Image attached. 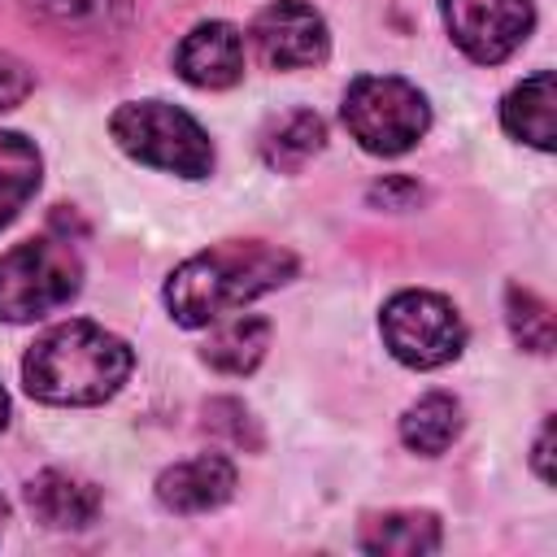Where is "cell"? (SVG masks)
<instances>
[{
  "label": "cell",
  "mask_w": 557,
  "mask_h": 557,
  "mask_svg": "<svg viewBox=\"0 0 557 557\" xmlns=\"http://www.w3.org/2000/svg\"><path fill=\"white\" fill-rule=\"evenodd\" d=\"M292 274L296 257L287 248L261 239H226L174 265V274L165 278V309L178 326H213L248 300L283 287Z\"/></svg>",
  "instance_id": "6da1fadb"
},
{
  "label": "cell",
  "mask_w": 557,
  "mask_h": 557,
  "mask_svg": "<svg viewBox=\"0 0 557 557\" xmlns=\"http://www.w3.org/2000/svg\"><path fill=\"white\" fill-rule=\"evenodd\" d=\"M131 366L135 352L126 348V339L74 318L30 344L22 361V383L44 405H104L126 383Z\"/></svg>",
  "instance_id": "7a4b0ae2"
},
{
  "label": "cell",
  "mask_w": 557,
  "mask_h": 557,
  "mask_svg": "<svg viewBox=\"0 0 557 557\" xmlns=\"http://www.w3.org/2000/svg\"><path fill=\"white\" fill-rule=\"evenodd\" d=\"M109 135L139 165L170 170L183 178H205L213 170V144H209L205 126L165 100H131V104L113 109Z\"/></svg>",
  "instance_id": "3957f363"
},
{
  "label": "cell",
  "mask_w": 557,
  "mask_h": 557,
  "mask_svg": "<svg viewBox=\"0 0 557 557\" xmlns=\"http://www.w3.org/2000/svg\"><path fill=\"white\" fill-rule=\"evenodd\" d=\"M83 287V261L70 239L39 235L13 244L0 257V318L4 322H35L61 305H70Z\"/></svg>",
  "instance_id": "277c9868"
},
{
  "label": "cell",
  "mask_w": 557,
  "mask_h": 557,
  "mask_svg": "<svg viewBox=\"0 0 557 557\" xmlns=\"http://www.w3.org/2000/svg\"><path fill=\"white\" fill-rule=\"evenodd\" d=\"M344 126L366 152L400 157L426 135L431 104L413 83L396 74H361L344 91Z\"/></svg>",
  "instance_id": "5b68a950"
},
{
  "label": "cell",
  "mask_w": 557,
  "mask_h": 557,
  "mask_svg": "<svg viewBox=\"0 0 557 557\" xmlns=\"http://www.w3.org/2000/svg\"><path fill=\"white\" fill-rule=\"evenodd\" d=\"M379 326H383L387 352L400 366H413V370L448 366L466 344V322L453 309V300L440 296V292H422V287L396 292L383 305Z\"/></svg>",
  "instance_id": "8992f818"
},
{
  "label": "cell",
  "mask_w": 557,
  "mask_h": 557,
  "mask_svg": "<svg viewBox=\"0 0 557 557\" xmlns=\"http://www.w3.org/2000/svg\"><path fill=\"white\" fill-rule=\"evenodd\" d=\"M440 9L453 44L479 65L505 61L535 26L531 0H440Z\"/></svg>",
  "instance_id": "52a82bcc"
},
{
  "label": "cell",
  "mask_w": 557,
  "mask_h": 557,
  "mask_svg": "<svg viewBox=\"0 0 557 557\" xmlns=\"http://www.w3.org/2000/svg\"><path fill=\"white\" fill-rule=\"evenodd\" d=\"M248 35H252L261 65L270 70H309V65H322L331 52L326 22L305 0H270L252 17Z\"/></svg>",
  "instance_id": "ba28073f"
},
{
  "label": "cell",
  "mask_w": 557,
  "mask_h": 557,
  "mask_svg": "<svg viewBox=\"0 0 557 557\" xmlns=\"http://www.w3.org/2000/svg\"><path fill=\"white\" fill-rule=\"evenodd\" d=\"M174 70L200 91H222L244 78V35L231 22H200L174 48Z\"/></svg>",
  "instance_id": "9c48e42d"
},
{
  "label": "cell",
  "mask_w": 557,
  "mask_h": 557,
  "mask_svg": "<svg viewBox=\"0 0 557 557\" xmlns=\"http://www.w3.org/2000/svg\"><path fill=\"white\" fill-rule=\"evenodd\" d=\"M235 496V466L222 453H200L174 461L157 479V500L170 513H209Z\"/></svg>",
  "instance_id": "30bf717a"
},
{
  "label": "cell",
  "mask_w": 557,
  "mask_h": 557,
  "mask_svg": "<svg viewBox=\"0 0 557 557\" xmlns=\"http://www.w3.org/2000/svg\"><path fill=\"white\" fill-rule=\"evenodd\" d=\"M26 505L52 531H83L100 513V492H96V483H87L70 470H39L26 483Z\"/></svg>",
  "instance_id": "8fae6325"
},
{
  "label": "cell",
  "mask_w": 557,
  "mask_h": 557,
  "mask_svg": "<svg viewBox=\"0 0 557 557\" xmlns=\"http://www.w3.org/2000/svg\"><path fill=\"white\" fill-rule=\"evenodd\" d=\"M553 117H557V78H553L548 70L522 78V83L505 96V104H500V122H505V131H509L513 139L540 148V152H548L553 139H557Z\"/></svg>",
  "instance_id": "7c38bea8"
},
{
  "label": "cell",
  "mask_w": 557,
  "mask_h": 557,
  "mask_svg": "<svg viewBox=\"0 0 557 557\" xmlns=\"http://www.w3.org/2000/svg\"><path fill=\"white\" fill-rule=\"evenodd\" d=\"M361 548L379 557H422L440 548V518L431 509H387L361 522Z\"/></svg>",
  "instance_id": "4fadbf2b"
},
{
  "label": "cell",
  "mask_w": 557,
  "mask_h": 557,
  "mask_svg": "<svg viewBox=\"0 0 557 557\" xmlns=\"http://www.w3.org/2000/svg\"><path fill=\"white\" fill-rule=\"evenodd\" d=\"M466 426V413H461V400L448 396V392H426L422 400H413L400 418V440L405 448L422 453V457H440L457 444Z\"/></svg>",
  "instance_id": "5bb4252c"
},
{
  "label": "cell",
  "mask_w": 557,
  "mask_h": 557,
  "mask_svg": "<svg viewBox=\"0 0 557 557\" xmlns=\"http://www.w3.org/2000/svg\"><path fill=\"white\" fill-rule=\"evenodd\" d=\"M326 148V122L318 117V113H309V109H292L287 117H278L265 135H261V157H265V165L270 170H278V174H292V170H300L313 152H322Z\"/></svg>",
  "instance_id": "9a60e30c"
},
{
  "label": "cell",
  "mask_w": 557,
  "mask_h": 557,
  "mask_svg": "<svg viewBox=\"0 0 557 557\" xmlns=\"http://www.w3.org/2000/svg\"><path fill=\"white\" fill-rule=\"evenodd\" d=\"M265 348H270V322L239 313V318L222 322V326L209 335V344H205L200 357H205L213 370H222V374H252V370L261 366Z\"/></svg>",
  "instance_id": "2e32d148"
},
{
  "label": "cell",
  "mask_w": 557,
  "mask_h": 557,
  "mask_svg": "<svg viewBox=\"0 0 557 557\" xmlns=\"http://www.w3.org/2000/svg\"><path fill=\"white\" fill-rule=\"evenodd\" d=\"M39 148L17 135V131H0V231L26 209V200L39 187Z\"/></svg>",
  "instance_id": "e0dca14e"
},
{
  "label": "cell",
  "mask_w": 557,
  "mask_h": 557,
  "mask_svg": "<svg viewBox=\"0 0 557 557\" xmlns=\"http://www.w3.org/2000/svg\"><path fill=\"white\" fill-rule=\"evenodd\" d=\"M26 9L57 30H109L126 17V0H26Z\"/></svg>",
  "instance_id": "ac0fdd59"
},
{
  "label": "cell",
  "mask_w": 557,
  "mask_h": 557,
  "mask_svg": "<svg viewBox=\"0 0 557 557\" xmlns=\"http://www.w3.org/2000/svg\"><path fill=\"white\" fill-rule=\"evenodd\" d=\"M505 318H509V331H513V339H518L522 348H531V352H553V313H548V305H544L535 292L509 287V296H505Z\"/></svg>",
  "instance_id": "d6986e66"
},
{
  "label": "cell",
  "mask_w": 557,
  "mask_h": 557,
  "mask_svg": "<svg viewBox=\"0 0 557 557\" xmlns=\"http://www.w3.org/2000/svg\"><path fill=\"white\" fill-rule=\"evenodd\" d=\"M205 426L213 435H226V444H235V448H261V431H257L252 413L244 409V400H235V396L209 400L205 405Z\"/></svg>",
  "instance_id": "ffe728a7"
},
{
  "label": "cell",
  "mask_w": 557,
  "mask_h": 557,
  "mask_svg": "<svg viewBox=\"0 0 557 557\" xmlns=\"http://www.w3.org/2000/svg\"><path fill=\"white\" fill-rule=\"evenodd\" d=\"M30 87H35L30 70H26L13 52H0V113H4V109H17V104L30 96Z\"/></svg>",
  "instance_id": "44dd1931"
},
{
  "label": "cell",
  "mask_w": 557,
  "mask_h": 557,
  "mask_svg": "<svg viewBox=\"0 0 557 557\" xmlns=\"http://www.w3.org/2000/svg\"><path fill=\"white\" fill-rule=\"evenodd\" d=\"M370 200L374 205L383 200V209H413L422 200V187L413 178H383V183L370 187Z\"/></svg>",
  "instance_id": "7402d4cb"
},
{
  "label": "cell",
  "mask_w": 557,
  "mask_h": 557,
  "mask_svg": "<svg viewBox=\"0 0 557 557\" xmlns=\"http://www.w3.org/2000/svg\"><path fill=\"white\" fill-rule=\"evenodd\" d=\"M548 453H553V422H544V431H540V440H535V474H540L544 483H553V470H548Z\"/></svg>",
  "instance_id": "603a6c76"
},
{
  "label": "cell",
  "mask_w": 557,
  "mask_h": 557,
  "mask_svg": "<svg viewBox=\"0 0 557 557\" xmlns=\"http://www.w3.org/2000/svg\"><path fill=\"white\" fill-rule=\"evenodd\" d=\"M9 426V396H4V387H0V431Z\"/></svg>",
  "instance_id": "cb8c5ba5"
},
{
  "label": "cell",
  "mask_w": 557,
  "mask_h": 557,
  "mask_svg": "<svg viewBox=\"0 0 557 557\" xmlns=\"http://www.w3.org/2000/svg\"><path fill=\"white\" fill-rule=\"evenodd\" d=\"M9 522V505H4V496H0V527Z\"/></svg>",
  "instance_id": "d4e9b609"
}]
</instances>
